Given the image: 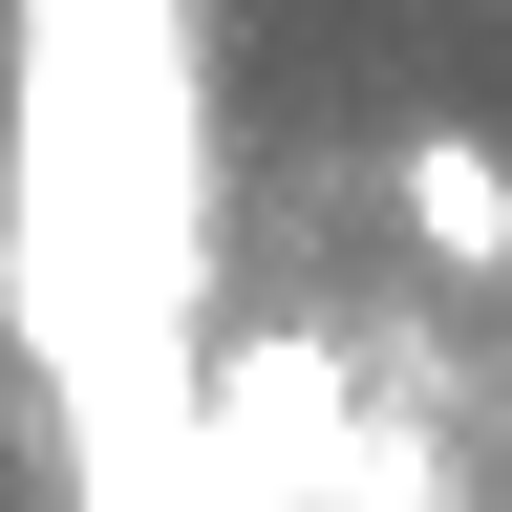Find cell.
Wrapping results in <instances>:
<instances>
[{"instance_id": "cell-2", "label": "cell", "mask_w": 512, "mask_h": 512, "mask_svg": "<svg viewBox=\"0 0 512 512\" xmlns=\"http://www.w3.org/2000/svg\"><path fill=\"white\" fill-rule=\"evenodd\" d=\"M406 235H427V256H512V171L470 150V128H427V150H406Z\"/></svg>"}, {"instance_id": "cell-1", "label": "cell", "mask_w": 512, "mask_h": 512, "mask_svg": "<svg viewBox=\"0 0 512 512\" xmlns=\"http://www.w3.org/2000/svg\"><path fill=\"white\" fill-rule=\"evenodd\" d=\"M192 278H214V128H192L171 0H22V192H0V320H22L64 470H192L214 448V363H192Z\"/></svg>"}]
</instances>
